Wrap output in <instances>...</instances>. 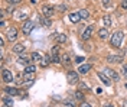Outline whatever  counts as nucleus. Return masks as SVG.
<instances>
[{"label": "nucleus", "instance_id": "nucleus-1", "mask_svg": "<svg viewBox=\"0 0 127 107\" xmlns=\"http://www.w3.org/2000/svg\"><path fill=\"white\" fill-rule=\"evenodd\" d=\"M124 39V33L121 32V31H117V32H114L111 35L110 38V43L113 48H120V45H121V42Z\"/></svg>", "mask_w": 127, "mask_h": 107}, {"label": "nucleus", "instance_id": "nucleus-2", "mask_svg": "<svg viewBox=\"0 0 127 107\" xmlns=\"http://www.w3.org/2000/svg\"><path fill=\"white\" fill-rule=\"evenodd\" d=\"M40 10H42V15H43L45 17L54 16V15H55V12H56V9H55V7H52V6H49V4H43Z\"/></svg>", "mask_w": 127, "mask_h": 107}, {"label": "nucleus", "instance_id": "nucleus-3", "mask_svg": "<svg viewBox=\"0 0 127 107\" xmlns=\"http://www.w3.org/2000/svg\"><path fill=\"white\" fill-rule=\"evenodd\" d=\"M51 59H52V62L54 64H59L61 62V57H59V46L55 45L52 51H51Z\"/></svg>", "mask_w": 127, "mask_h": 107}, {"label": "nucleus", "instance_id": "nucleus-4", "mask_svg": "<svg viewBox=\"0 0 127 107\" xmlns=\"http://www.w3.org/2000/svg\"><path fill=\"white\" fill-rule=\"evenodd\" d=\"M66 80H68V82H69L71 85L78 84V82H79V75H78V72H75V71H69V72H68V75H66Z\"/></svg>", "mask_w": 127, "mask_h": 107}, {"label": "nucleus", "instance_id": "nucleus-5", "mask_svg": "<svg viewBox=\"0 0 127 107\" xmlns=\"http://www.w3.org/2000/svg\"><path fill=\"white\" fill-rule=\"evenodd\" d=\"M1 78H3V81L6 82V84H10V82L13 81V74L10 72V70L3 68L1 70Z\"/></svg>", "mask_w": 127, "mask_h": 107}, {"label": "nucleus", "instance_id": "nucleus-6", "mask_svg": "<svg viewBox=\"0 0 127 107\" xmlns=\"http://www.w3.org/2000/svg\"><path fill=\"white\" fill-rule=\"evenodd\" d=\"M6 38H7L10 42L16 41V38H17V29L13 28V26H10L7 31H6Z\"/></svg>", "mask_w": 127, "mask_h": 107}, {"label": "nucleus", "instance_id": "nucleus-7", "mask_svg": "<svg viewBox=\"0 0 127 107\" xmlns=\"http://www.w3.org/2000/svg\"><path fill=\"white\" fill-rule=\"evenodd\" d=\"M33 31V22L32 20H26L22 26V32L23 35H31V32Z\"/></svg>", "mask_w": 127, "mask_h": 107}, {"label": "nucleus", "instance_id": "nucleus-8", "mask_svg": "<svg viewBox=\"0 0 127 107\" xmlns=\"http://www.w3.org/2000/svg\"><path fill=\"white\" fill-rule=\"evenodd\" d=\"M93 32H94V26H93V25L87 26V28L84 29V32H82V35H81V38H82L84 41H88V39L91 38V35H93Z\"/></svg>", "mask_w": 127, "mask_h": 107}, {"label": "nucleus", "instance_id": "nucleus-9", "mask_svg": "<svg viewBox=\"0 0 127 107\" xmlns=\"http://www.w3.org/2000/svg\"><path fill=\"white\" fill-rule=\"evenodd\" d=\"M104 71L108 74V77H110L113 81L116 82V81H120V75L119 72H116V71H113V70H110V68H104Z\"/></svg>", "mask_w": 127, "mask_h": 107}, {"label": "nucleus", "instance_id": "nucleus-10", "mask_svg": "<svg viewBox=\"0 0 127 107\" xmlns=\"http://www.w3.org/2000/svg\"><path fill=\"white\" fill-rule=\"evenodd\" d=\"M107 61L110 64H119V62H123V55H108L107 57Z\"/></svg>", "mask_w": 127, "mask_h": 107}, {"label": "nucleus", "instance_id": "nucleus-11", "mask_svg": "<svg viewBox=\"0 0 127 107\" xmlns=\"http://www.w3.org/2000/svg\"><path fill=\"white\" fill-rule=\"evenodd\" d=\"M32 62V58L31 57H26V55H20L17 58V64H22V65H31Z\"/></svg>", "mask_w": 127, "mask_h": 107}, {"label": "nucleus", "instance_id": "nucleus-12", "mask_svg": "<svg viewBox=\"0 0 127 107\" xmlns=\"http://www.w3.org/2000/svg\"><path fill=\"white\" fill-rule=\"evenodd\" d=\"M90 70H91V64H82V65H79V68H78V74L85 75V74L90 72Z\"/></svg>", "mask_w": 127, "mask_h": 107}, {"label": "nucleus", "instance_id": "nucleus-13", "mask_svg": "<svg viewBox=\"0 0 127 107\" xmlns=\"http://www.w3.org/2000/svg\"><path fill=\"white\" fill-rule=\"evenodd\" d=\"M51 62H52L51 57H49L48 54H45V55L42 57V59H40V62H39V64H40V67H42V68H45V67H48L49 64H51Z\"/></svg>", "mask_w": 127, "mask_h": 107}, {"label": "nucleus", "instance_id": "nucleus-14", "mask_svg": "<svg viewBox=\"0 0 127 107\" xmlns=\"http://www.w3.org/2000/svg\"><path fill=\"white\" fill-rule=\"evenodd\" d=\"M97 75H98V78H100V80H101V81H103L105 85H108V87L111 85V80H110V78H108L105 74H103L101 71H98V72H97Z\"/></svg>", "mask_w": 127, "mask_h": 107}, {"label": "nucleus", "instance_id": "nucleus-15", "mask_svg": "<svg viewBox=\"0 0 127 107\" xmlns=\"http://www.w3.org/2000/svg\"><path fill=\"white\" fill-rule=\"evenodd\" d=\"M79 19H81V16H79L78 12H74V13H69L68 15V20L71 23H77V22H79Z\"/></svg>", "mask_w": 127, "mask_h": 107}, {"label": "nucleus", "instance_id": "nucleus-16", "mask_svg": "<svg viewBox=\"0 0 127 107\" xmlns=\"http://www.w3.org/2000/svg\"><path fill=\"white\" fill-rule=\"evenodd\" d=\"M54 38H55V41L58 42V43H65L66 39H68L65 33H55V36H54Z\"/></svg>", "mask_w": 127, "mask_h": 107}, {"label": "nucleus", "instance_id": "nucleus-17", "mask_svg": "<svg viewBox=\"0 0 127 107\" xmlns=\"http://www.w3.org/2000/svg\"><path fill=\"white\" fill-rule=\"evenodd\" d=\"M108 35H110V33H108V29H107V28H104V29H100V31H98V38L103 39V41L108 39Z\"/></svg>", "mask_w": 127, "mask_h": 107}, {"label": "nucleus", "instance_id": "nucleus-18", "mask_svg": "<svg viewBox=\"0 0 127 107\" xmlns=\"http://www.w3.org/2000/svg\"><path fill=\"white\" fill-rule=\"evenodd\" d=\"M4 93H7V96H17L20 93V90H17L15 87H6L4 88Z\"/></svg>", "mask_w": 127, "mask_h": 107}, {"label": "nucleus", "instance_id": "nucleus-19", "mask_svg": "<svg viewBox=\"0 0 127 107\" xmlns=\"http://www.w3.org/2000/svg\"><path fill=\"white\" fill-rule=\"evenodd\" d=\"M25 49H26V46H25L23 43H16L15 46H13V52H16V54H23Z\"/></svg>", "mask_w": 127, "mask_h": 107}, {"label": "nucleus", "instance_id": "nucleus-20", "mask_svg": "<svg viewBox=\"0 0 127 107\" xmlns=\"http://www.w3.org/2000/svg\"><path fill=\"white\" fill-rule=\"evenodd\" d=\"M61 62H62L64 67H69L71 65V59H69V57H68V54H65V55L61 57Z\"/></svg>", "mask_w": 127, "mask_h": 107}, {"label": "nucleus", "instance_id": "nucleus-21", "mask_svg": "<svg viewBox=\"0 0 127 107\" xmlns=\"http://www.w3.org/2000/svg\"><path fill=\"white\" fill-rule=\"evenodd\" d=\"M103 23L105 28H110L111 25H113V20H111V16H108V15H105V16L103 17Z\"/></svg>", "mask_w": 127, "mask_h": 107}, {"label": "nucleus", "instance_id": "nucleus-22", "mask_svg": "<svg viewBox=\"0 0 127 107\" xmlns=\"http://www.w3.org/2000/svg\"><path fill=\"white\" fill-rule=\"evenodd\" d=\"M42 57H43V55H40L39 52H36V51H35V52H32V55H31V58H32V61H33V62H38V61L40 62Z\"/></svg>", "mask_w": 127, "mask_h": 107}, {"label": "nucleus", "instance_id": "nucleus-23", "mask_svg": "<svg viewBox=\"0 0 127 107\" xmlns=\"http://www.w3.org/2000/svg\"><path fill=\"white\" fill-rule=\"evenodd\" d=\"M25 81H33L35 80V72H23Z\"/></svg>", "mask_w": 127, "mask_h": 107}, {"label": "nucleus", "instance_id": "nucleus-24", "mask_svg": "<svg viewBox=\"0 0 127 107\" xmlns=\"http://www.w3.org/2000/svg\"><path fill=\"white\" fill-rule=\"evenodd\" d=\"M40 25L45 26V28H49V26L52 25V22H51L49 17H42V19H40Z\"/></svg>", "mask_w": 127, "mask_h": 107}, {"label": "nucleus", "instance_id": "nucleus-25", "mask_svg": "<svg viewBox=\"0 0 127 107\" xmlns=\"http://www.w3.org/2000/svg\"><path fill=\"white\" fill-rule=\"evenodd\" d=\"M79 16H81V19H87L88 16H90V12H88L87 9H81V10H78Z\"/></svg>", "mask_w": 127, "mask_h": 107}, {"label": "nucleus", "instance_id": "nucleus-26", "mask_svg": "<svg viewBox=\"0 0 127 107\" xmlns=\"http://www.w3.org/2000/svg\"><path fill=\"white\" fill-rule=\"evenodd\" d=\"M3 104H4V106H7V107H12V106H13V100L10 99V96L3 99Z\"/></svg>", "mask_w": 127, "mask_h": 107}, {"label": "nucleus", "instance_id": "nucleus-27", "mask_svg": "<svg viewBox=\"0 0 127 107\" xmlns=\"http://www.w3.org/2000/svg\"><path fill=\"white\" fill-rule=\"evenodd\" d=\"M36 71V67L35 65H26V68H25V72H35Z\"/></svg>", "mask_w": 127, "mask_h": 107}, {"label": "nucleus", "instance_id": "nucleus-28", "mask_svg": "<svg viewBox=\"0 0 127 107\" xmlns=\"http://www.w3.org/2000/svg\"><path fill=\"white\" fill-rule=\"evenodd\" d=\"M78 88H79V90H85V91L90 90V87H88V85H85V84H84L82 81H79V82H78Z\"/></svg>", "mask_w": 127, "mask_h": 107}, {"label": "nucleus", "instance_id": "nucleus-29", "mask_svg": "<svg viewBox=\"0 0 127 107\" xmlns=\"http://www.w3.org/2000/svg\"><path fill=\"white\" fill-rule=\"evenodd\" d=\"M64 104H65L66 107H75V103H74L72 100H65V101H64Z\"/></svg>", "mask_w": 127, "mask_h": 107}, {"label": "nucleus", "instance_id": "nucleus-30", "mask_svg": "<svg viewBox=\"0 0 127 107\" xmlns=\"http://www.w3.org/2000/svg\"><path fill=\"white\" fill-rule=\"evenodd\" d=\"M75 97H77L78 100H84V94H82V91L78 90L77 93H75Z\"/></svg>", "mask_w": 127, "mask_h": 107}, {"label": "nucleus", "instance_id": "nucleus-31", "mask_svg": "<svg viewBox=\"0 0 127 107\" xmlns=\"http://www.w3.org/2000/svg\"><path fill=\"white\" fill-rule=\"evenodd\" d=\"M121 74L127 78V64H124V65H123V68H121Z\"/></svg>", "mask_w": 127, "mask_h": 107}, {"label": "nucleus", "instance_id": "nucleus-32", "mask_svg": "<svg viewBox=\"0 0 127 107\" xmlns=\"http://www.w3.org/2000/svg\"><path fill=\"white\" fill-rule=\"evenodd\" d=\"M84 59H85L84 57H77L75 58V62H77V64H81V62H84Z\"/></svg>", "mask_w": 127, "mask_h": 107}, {"label": "nucleus", "instance_id": "nucleus-33", "mask_svg": "<svg viewBox=\"0 0 127 107\" xmlns=\"http://www.w3.org/2000/svg\"><path fill=\"white\" fill-rule=\"evenodd\" d=\"M111 4V0H103V6L104 7H108Z\"/></svg>", "mask_w": 127, "mask_h": 107}, {"label": "nucleus", "instance_id": "nucleus-34", "mask_svg": "<svg viewBox=\"0 0 127 107\" xmlns=\"http://www.w3.org/2000/svg\"><path fill=\"white\" fill-rule=\"evenodd\" d=\"M121 9L127 10V0H121Z\"/></svg>", "mask_w": 127, "mask_h": 107}, {"label": "nucleus", "instance_id": "nucleus-35", "mask_svg": "<svg viewBox=\"0 0 127 107\" xmlns=\"http://www.w3.org/2000/svg\"><path fill=\"white\" fill-rule=\"evenodd\" d=\"M22 0H7L9 4H17V3H20Z\"/></svg>", "mask_w": 127, "mask_h": 107}, {"label": "nucleus", "instance_id": "nucleus-36", "mask_svg": "<svg viewBox=\"0 0 127 107\" xmlns=\"http://www.w3.org/2000/svg\"><path fill=\"white\" fill-rule=\"evenodd\" d=\"M79 107H91V104H88L87 101H82V103H81V106Z\"/></svg>", "mask_w": 127, "mask_h": 107}, {"label": "nucleus", "instance_id": "nucleus-37", "mask_svg": "<svg viewBox=\"0 0 127 107\" xmlns=\"http://www.w3.org/2000/svg\"><path fill=\"white\" fill-rule=\"evenodd\" d=\"M58 10L64 12V10H66V7H65V6H58V7H56V12H58Z\"/></svg>", "mask_w": 127, "mask_h": 107}, {"label": "nucleus", "instance_id": "nucleus-38", "mask_svg": "<svg viewBox=\"0 0 127 107\" xmlns=\"http://www.w3.org/2000/svg\"><path fill=\"white\" fill-rule=\"evenodd\" d=\"M104 107H114V106H113V104H105Z\"/></svg>", "mask_w": 127, "mask_h": 107}, {"label": "nucleus", "instance_id": "nucleus-39", "mask_svg": "<svg viewBox=\"0 0 127 107\" xmlns=\"http://www.w3.org/2000/svg\"><path fill=\"white\" fill-rule=\"evenodd\" d=\"M1 107H7V106H4V104H3V106H1Z\"/></svg>", "mask_w": 127, "mask_h": 107}]
</instances>
